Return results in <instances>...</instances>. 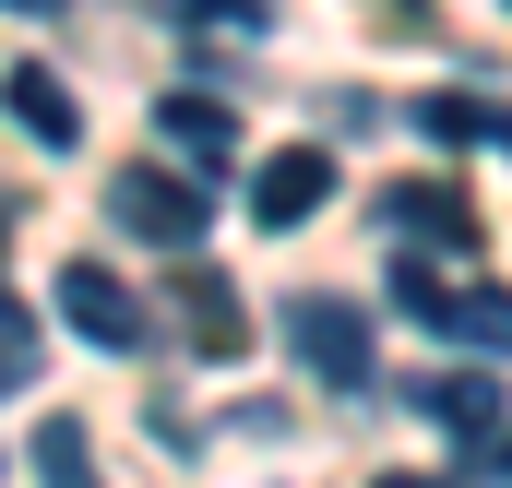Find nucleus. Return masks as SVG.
I'll return each instance as SVG.
<instances>
[{
	"label": "nucleus",
	"instance_id": "7",
	"mask_svg": "<svg viewBox=\"0 0 512 488\" xmlns=\"http://www.w3.org/2000/svg\"><path fill=\"white\" fill-rule=\"evenodd\" d=\"M155 143L191 155V167H227V155H239V120H227L215 96H155Z\"/></svg>",
	"mask_w": 512,
	"mask_h": 488
},
{
	"label": "nucleus",
	"instance_id": "12",
	"mask_svg": "<svg viewBox=\"0 0 512 488\" xmlns=\"http://www.w3.org/2000/svg\"><path fill=\"white\" fill-rule=\"evenodd\" d=\"M24 381H36V310L0 286V393H24Z\"/></svg>",
	"mask_w": 512,
	"mask_h": 488
},
{
	"label": "nucleus",
	"instance_id": "11",
	"mask_svg": "<svg viewBox=\"0 0 512 488\" xmlns=\"http://www.w3.org/2000/svg\"><path fill=\"white\" fill-rule=\"evenodd\" d=\"M393 310L429 322V334H453V322H465V286H453L441 262H393Z\"/></svg>",
	"mask_w": 512,
	"mask_h": 488
},
{
	"label": "nucleus",
	"instance_id": "6",
	"mask_svg": "<svg viewBox=\"0 0 512 488\" xmlns=\"http://www.w3.org/2000/svg\"><path fill=\"white\" fill-rule=\"evenodd\" d=\"M0 108L36 131V143H84V108L60 96V72H48V60H12V72H0Z\"/></svg>",
	"mask_w": 512,
	"mask_h": 488
},
{
	"label": "nucleus",
	"instance_id": "1",
	"mask_svg": "<svg viewBox=\"0 0 512 488\" xmlns=\"http://www.w3.org/2000/svg\"><path fill=\"white\" fill-rule=\"evenodd\" d=\"M286 346H298V369H322L334 393H370V369H382V334H370V310H358V298H334V286L286 298Z\"/></svg>",
	"mask_w": 512,
	"mask_h": 488
},
{
	"label": "nucleus",
	"instance_id": "5",
	"mask_svg": "<svg viewBox=\"0 0 512 488\" xmlns=\"http://www.w3.org/2000/svg\"><path fill=\"white\" fill-rule=\"evenodd\" d=\"M322 203H334V155H322V143L262 155V179H251V215H262V227H310Z\"/></svg>",
	"mask_w": 512,
	"mask_h": 488
},
{
	"label": "nucleus",
	"instance_id": "10",
	"mask_svg": "<svg viewBox=\"0 0 512 488\" xmlns=\"http://www.w3.org/2000/svg\"><path fill=\"white\" fill-rule=\"evenodd\" d=\"M417 131H429V143H453V155H489V143H501V96H429Z\"/></svg>",
	"mask_w": 512,
	"mask_h": 488
},
{
	"label": "nucleus",
	"instance_id": "4",
	"mask_svg": "<svg viewBox=\"0 0 512 488\" xmlns=\"http://www.w3.org/2000/svg\"><path fill=\"white\" fill-rule=\"evenodd\" d=\"M382 227L405 239V262L417 250H477V203L453 179H405V191H382Z\"/></svg>",
	"mask_w": 512,
	"mask_h": 488
},
{
	"label": "nucleus",
	"instance_id": "2",
	"mask_svg": "<svg viewBox=\"0 0 512 488\" xmlns=\"http://www.w3.org/2000/svg\"><path fill=\"white\" fill-rule=\"evenodd\" d=\"M108 227H120V239H155V250H203L215 203H203V179H167V167H120V179H108Z\"/></svg>",
	"mask_w": 512,
	"mask_h": 488
},
{
	"label": "nucleus",
	"instance_id": "16",
	"mask_svg": "<svg viewBox=\"0 0 512 488\" xmlns=\"http://www.w3.org/2000/svg\"><path fill=\"white\" fill-rule=\"evenodd\" d=\"M0 239H12V203H0Z\"/></svg>",
	"mask_w": 512,
	"mask_h": 488
},
{
	"label": "nucleus",
	"instance_id": "14",
	"mask_svg": "<svg viewBox=\"0 0 512 488\" xmlns=\"http://www.w3.org/2000/svg\"><path fill=\"white\" fill-rule=\"evenodd\" d=\"M370 488H453V477H405V465H393V477H370Z\"/></svg>",
	"mask_w": 512,
	"mask_h": 488
},
{
	"label": "nucleus",
	"instance_id": "9",
	"mask_svg": "<svg viewBox=\"0 0 512 488\" xmlns=\"http://www.w3.org/2000/svg\"><path fill=\"white\" fill-rule=\"evenodd\" d=\"M36 488H108L96 477V441H84V417H36Z\"/></svg>",
	"mask_w": 512,
	"mask_h": 488
},
{
	"label": "nucleus",
	"instance_id": "3",
	"mask_svg": "<svg viewBox=\"0 0 512 488\" xmlns=\"http://www.w3.org/2000/svg\"><path fill=\"white\" fill-rule=\"evenodd\" d=\"M60 322H72L84 346H108V358H143V346H155V310L131 298L108 262H72V274H60Z\"/></svg>",
	"mask_w": 512,
	"mask_h": 488
},
{
	"label": "nucleus",
	"instance_id": "15",
	"mask_svg": "<svg viewBox=\"0 0 512 488\" xmlns=\"http://www.w3.org/2000/svg\"><path fill=\"white\" fill-rule=\"evenodd\" d=\"M0 12H60V0H0Z\"/></svg>",
	"mask_w": 512,
	"mask_h": 488
},
{
	"label": "nucleus",
	"instance_id": "13",
	"mask_svg": "<svg viewBox=\"0 0 512 488\" xmlns=\"http://www.w3.org/2000/svg\"><path fill=\"white\" fill-rule=\"evenodd\" d=\"M179 24H203V36H262L274 0H179Z\"/></svg>",
	"mask_w": 512,
	"mask_h": 488
},
{
	"label": "nucleus",
	"instance_id": "8",
	"mask_svg": "<svg viewBox=\"0 0 512 488\" xmlns=\"http://www.w3.org/2000/svg\"><path fill=\"white\" fill-rule=\"evenodd\" d=\"M179 298H191V346H203V358H239V346H251V322H239V298H227V274H215L203 250L179 262Z\"/></svg>",
	"mask_w": 512,
	"mask_h": 488
}]
</instances>
